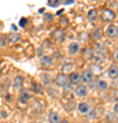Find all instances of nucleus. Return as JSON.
<instances>
[{"mask_svg": "<svg viewBox=\"0 0 118 123\" xmlns=\"http://www.w3.org/2000/svg\"><path fill=\"white\" fill-rule=\"evenodd\" d=\"M61 4V0H49L48 1V6L49 7H56V6Z\"/></svg>", "mask_w": 118, "mask_h": 123, "instance_id": "nucleus-24", "label": "nucleus"}, {"mask_svg": "<svg viewBox=\"0 0 118 123\" xmlns=\"http://www.w3.org/2000/svg\"><path fill=\"white\" fill-rule=\"evenodd\" d=\"M83 57L88 62L93 60V49L92 48H84L83 49Z\"/></svg>", "mask_w": 118, "mask_h": 123, "instance_id": "nucleus-15", "label": "nucleus"}, {"mask_svg": "<svg viewBox=\"0 0 118 123\" xmlns=\"http://www.w3.org/2000/svg\"><path fill=\"white\" fill-rule=\"evenodd\" d=\"M54 82H55V85L56 86H61V88H66L67 85H69V77L65 74H59L55 77V79H54Z\"/></svg>", "mask_w": 118, "mask_h": 123, "instance_id": "nucleus-4", "label": "nucleus"}, {"mask_svg": "<svg viewBox=\"0 0 118 123\" xmlns=\"http://www.w3.org/2000/svg\"><path fill=\"white\" fill-rule=\"evenodd\" d=\"M40 63L43 67H51L54 64V57L51 55H43L40 59Z\"/></svg>", "mask_w": 118, "mask_h": 123, "instance_id": "nucleus-10", "label": "nucleus"}, {"mask_svg": "<svg viewBox=\"0 0 118 123\" xmlns=\"http://www.w3.org/2000/svg\"><path fill=\"white\" fill-rule=\"evenodd\" d=\"M97 14H99V12H97L95 8H91V10H89V11L87 12L88 21H91V22H95V21L97 19Z\"/></svg>", "mask_w": 118, "mask_h": 123, "instance_id": "nucleus-18", "label": "nucleus"}, {"mask_svg": "<svg viewBox=\"0 0 118 123\" xmlns=\"http://www.w3.org/2000/svg\"><path fill=\"white\" fill-rule=\"evenodd\" d=\"M59 122H61V116H59V114L51 111V112L48 114V123H59Z\"/></svg>", "mask_w": 118, "mask_h": 123, "instance_id": "nucleus-16", "label": "nucleus"}, {"mask_svg": "<svg viewBox=\"0 0 118 123\" xmlns=\"http://www.w3.org/2000/svg\"><path fill=\"white\" fill-rule=\"evenodd\" d=\"M13 88L17 89V90H22V88H23V77H21V75H17V77L14 78V81H13Z\"/></svg>", "mask_w": 118, "mask_h": 123, "instance_id": "nucleus-12", "label": "nucleus"}, {"mask_svg": "<svg viewBox=\"0 0 118 123\" xmlns=\"http://www.w3.org/2000/svg\"><path fill=\"white\" fill-rule=\"evenodd\" d=\"M59 123H70V122H69V120H61Z\"/></svg>", "mask_w": 118, "mask_h": 123, "instance_id": "nucleus-32", "label": "nucleus"}, {"mask_svg": "<svg viewBox=\"0 0 118 123\" xmlns=\"http://www.w3.org/2000/svg\"><path fill=\"white\" fill-rule=\"evenodd\" d=\"M19 103L21 104H28L29 101L32 100V96H30V92L29 90H26V89H22L21 93H19Z\"/></svg>", "mask_w": 118, "mask_h": 123, "instance_id": "nucleus-6", "label": "nucleus"}, {"mask_svg": "<svg viewBox=\"0 0 118 123\" xmlns=\"http://www.w3.org/2000/svg\"><path fill=\"white\" fill-rule=\"evenodd\" d=\"M69 84L71 85V86H78V85H81V74H78V73H71L69 77Z\"/></svg>", "mask_w": 118, "mask_h": 123, "instance_id": "nucleus-7", "label": "nucleus"}, {"mask_svg": "<svg viewBox=\"0 0 118 123\" xmlns=\"http://www.w3.org/2000/svg\"><path fill=\"white\" fill-rule=\"evenodd\" d=\"M32 92L36 93V94L43 93V85L40 84V82H36V81H33V82H32Z\"/></svg>", "mask_w": 118, "mask_h": 123, "instance_id": "nucleus-17", "label": "nucleus"}, {"mask_svg": "<svg viewBox=\"0 0 118 123\" xmlns=\"http://www.w3.org/2000/svg\"><path fill=\"white\" fill-rule=\"evenodd\" d=\"M107 75H109V78H111V79H117L118 78V66L117 64H111V66L109 67Z\"/></svg>", "mask_w": 118, "mask_h": 123, "instance_id": "nucleus-13", "label": "nucleus"}, {"mask_svg": "<svg viewBox=\"0 0 118 123\" xmlns=\"http://www.w3.org/2000/svg\"><path fill=\"white\" fill-rule=\"evenodd\" d=\"M87 115H88V116H89L91 119H93L95 116H96V112H95V110H89V112H88Z\"/></svg>", "mask_w": 118, "mask_h": 123, "instance_id": "nucleus-25", "label": "nucleus"}, {"mask_svg": "<svg viewBox=\"0 0 118 123\" xmlns=\"http://www.w3.org/2000/svg\"><path fill=\"white\" fill-rule=\"evenodd\" d=\"M117 7H118V3H117Z\"/></svg>", "mask_w": 118, "mask_h": 123, "instance_id": "nucleus-33", "label": "nucleus"}, {"mask_svg": "<svg viewBox=\"0 0 118 123\" xmlns=\"http://www.w3.org/2000/svg\"><path fill=\"white\" fill-rule=\"evenodd\" d=\"M73 63H70V62H65L61 66V74H65V75H69L73 73Z\"/></svg>", "mask_w": 118, "mask_h": 123, "instance_id": "nucleus-11", "label": "nucleus"}, {"mask_svg": "<svg viewBox=\"0 0 118 123\" xmlns=\"http://www.w3.org/2000/svg\"><path fill=\"white\" fill-rule=\"evenodd\" d=\"M6 38H7L6 36H0V45H1V47H4L6 45V41H4Z\"/></svg>", "mask_w": 118, "mask_h": 123, "instance_id": "nucleus-26", "label": "nucleus"}, {"mask_svg": "<svg viewBox=\"0 0 118 123\" xmlns=\"http://www.w3.org/2000/svg\"><path fill=\"white\" fill-rule=\"evenodd\" d=\"M78 51H80V44L77 41H73V43H70V44L67 45V52H69V55H71V56L77 55Z\"/></svg>", "mask_w": 118, "mask_h": 123, "instance_id": "nucleus-9", "label": "nucleus"}, {"mask_svg": "<svg viewBox=\"0 0 118 123\" xmlns=\"http://www.w3.org/2000/svg\"><path fill=\"white\" fill-rule=\"evenodd\" d=\"M51 38L55 41V43H63L66 38V31L65 29H61V27H58L55 30L51 33Z\"/></svg>", "mask_w": 118, "mask_h": 123, "instance_id": "nucleus-2", "label": "nucleus"}, {"mask_svg": "<svg viewBox=\"0 0 118 123\" xmlns=\"http://www.w3.org/2000/svg\"><path fill=\"white\" fill-rule=\"evenodd\" d=\"M113 111H114V114H115V115H118V103H117V104H115V105H114Z\"/></svg>", "mask_w": 118, "mask_h": 123, "instance_id": "nucleus-28", "label": "nucleus"}, {"mask_svg": "<svg viewBox=\"0 0 118 123\" xmlns=\"http://www.w3.org/2000/svg\"><path fill=\"white\" fill-rule=\"evenodd\" d=\"M77 110H78L80 114L87 115L89 112V110H91V107H89V104H88L87 101H83V103H80L78 105H77Z\"/></svg>", "mask_w": 118, "mask_h": 123, "instance_id": "nucleus-14", "label": "nucleus"}, {"mask_svg": "<svg viewBox=\"0 0 118 123\" xmlns=\"http://www.w3.org/2000/svg\"><path fill=\"white\" fill-rule=\"evenodd\" d=\"M44 19H45V22L52 21V15H51V14H45V18H44Z\"/></svg>", "mask_w": 118, "mask_h": 123, "instance_id": "nucleus-27", "label": "nucleus"}, {"mask_svg": "<svg viewBox=\"0 0 118 123\" xmlns=\"http://www.w3.org/2000/svg\"><path fill=\"white\" fill-rule=\"evenodd\" d=\"M100 18L103 22H113L115 19V12L111 8H103L100 12Z\"/></svg>", "mask_w": 118, "mask_h": 123, "instance_id": "nucleus-3", "label": "nucleus"}, {"mask_svg": "<svg viewBox=\"0 0 118 123\" xmlns=\"http://www.w3.org/2000/svg\"><path fill=\"white\" fill-rule=\"evenodd\" d=\"M117 123H118V119H117Z\"/></svg>", "mask_w": 118, "mask_h": 123, "instance_id": "nucleus-34", "label": "nucleus"}, {"mask_svg": "<svg viewBox=\"0 0 118 123\" xmlns=\"http://www.w3.org/2000/svg\"><path fill=\"white\" fill-rule=\"evenodd\" d=\"M92 38L99 41V40L102 38V31L99 30V29H93V30H92Z\"/></svg>", "mask_w": 118, "mask_h": 123, "instance_id": "nucleus-22", "label": "nucleus"}, {"mask_svg": "<svg viewBox=\"0 0 118 123\" xmlns=\"http://www.w3.org/2000/svg\"><path fill=\"white\" fill-rule=\"evenodd\" d=\"M114 60L118 62V51H115V52H114Z\"/></svg>", "mask_w": 118, "mask_h": 123, "instance_id": "nucleus-31", "label": "nucleus"}, {"mask_svg": "<svg viewBox=\"0 0 118 123\" xmlns=\"http://www.w3.org/2000/svg\"><path fill=\"white\" fill-rule=\"evenodd\" d=\"M73 3H74L73 0H65V1H63V4H73Z\"/></svg>", "mask_w": 118, "mask_h": 123, "instance_id": "nucleus-30", "label": "nucleus"}, {"mask_svg": "<svg viewBox=\"0 0 118 123\" xmlns=\"http://www.w3.org/2000/svg\"><path fill=\"white\" fill-rule=\"evenodd\" d=\"M106 36L109 38H115V37H118V26L117 25L110 23L109 26L106 27Z\"/></svg>", "mask_w": 118, "mask_h": 123, "instance_id": "nucleus-5", "label": "nucleus"}, {"mask_svg": "<svg viewBox=\"0 0 118 123\" xmlns=\"http://www.w3.org/2000/svg\"><path fill=\"white\" fill-rule=\"evenodd\" d=\"M40 79H41V82H43V84H49V81H51V79H49V74L48 73H41V74H40Z\"/></svg>", "mask_w": 118, "mask_h": 123, "instance_id": "nucleus-21", "label": "nucleus"}, {"mask_svg": "<svg viewBox=\"0 0 118 123\" xmlns=\"http://www.w3.org/2000/svg\"><path fill=\"white\" fill-rule=\"evenodd\" d=\"M19 40H21L19 33H10L8 34V41L10 43H18Z\"/></svg>", "mask_w": 118, "mask_h": 123, "instance_id": "nucleus-20", "label": "nucleus"}, {"mask_svg": "<svg viewBox=\"0 0 118 123\" xmlns=\"http://www.w3.org/2000/svg\"><path fill=\"white\" fill-rule=\"evenodd\" d=\"M96 88L103 92V90H106V89L109 88V84L106 82L104 79H97V81H96Z\"/></svg>", "mask_w": 118, "mask_h": 123, "instance_id": "nucleus-19", "label": "nucleus"}, {"mask_svg": "<svg viewBox=\"0 0 118 123\" xmlns=\"http://www.w3.org/2000/svg\"><path fill=\"white\" fill-rule=\"evenodd\" d=\"M67 25H69V19H67L66 17H62V18H61V29L66 27Z\"/></svg>", "mask_w": 118, "mask_h": 123, "instance_id": "nucleus-23", "label": "nucleus"}, {"mask_svg": "<svg viewBox=\"0 0 118 123\" xmlns=\"http://www.w3.org/2000/svg\"><path fill=\"white\" fill-rule=\"evenodd\" d=\"M74 93H76L77 97H81V98H83V97H85L88 94V86L87 85H83V84L78 85V86L74 89Z\"/></svg>", "mask_w": 118, "mask_h": 123, "instance_id": "nucleus-8", "label": "nucleus"}, {"mask_svg": "<svg viewBox=\"0 0 118 123\" xmlns=\"http://www.w3.org/2000/svg\"><path fill=\"white\" fill-rule=\"evenodd\" d=\"M93 79H95V74L91 71V68L84 70V73L81 74V84L88 86V85H91L93 82Z\"/></svg>", "mask_w": 118, "mask_h": 123, "instance_id": "nucleus-1", "label": "nucleus"}, {"mask_svg": "<svg viewBox=\"0 0 118 123\" xmlns=\"http://www.w3.org/2000/svg\"><path fill=\"white\" fill-rule=\"evenodd\" d=\"M26 25V18H22L21 19V26H25Z\"/></svg>", "mask_w": 118, "mask_h": 123, "instance_id": "nucleus-29", "label": "nucleus"}]
</instances>
